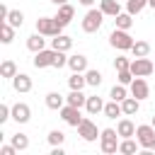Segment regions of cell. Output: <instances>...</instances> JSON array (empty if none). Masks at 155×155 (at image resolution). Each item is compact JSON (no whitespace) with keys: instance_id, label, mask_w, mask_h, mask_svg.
Wrapping results in <instances>:
<instances>
[{"instance_id":"836d02e7","label":"cell","mask_w":155,"mask_h":155,"mask_svg":"<svg viewBox=\"0 0 155 155\" xmlns=\"http://www.w3.org/2000/svg\"><path fill=\"white\" fill-rule=\"evenodd\" d=\"M145 5H148V0H128V2H126V12L138 15V12H143Z\"/></svg>"},{"instance_id":"5bb4252c","label":"cell","mask_w":155,"mask_h":155,"mask_svg":"<svg viewBox=\"0 0 155 155\" xmlns=\"http://www.w3.org/2000/svg\"><path fill=\"white\" fill-rule=\"evenodd\" d=\"M68 68H70L73 73H85V70H87V58H85L82 53L70 56V58H68Z\"/></svg>"},{"instance_id":"4316f807","label":"cell","mask_w":155,"mask_h":155,"mask_svg":"<svg viewBox=\"0 0 155 155\" xmlns=\"http://www.w3.org/2000/svg\"><path fill=\"white\" fill-rule=\"evenodd\" d=\"M0 75L12 80V78L17 75V65H15V61H10V58H7V61H2V63H0Z\"/></svg>"},{"instance_id":"ba28073f","label":"cell","mask_w":155,"mask_h":155,"mask_svg":"<svg viewBox=\"0 0 155 155\" xmlns=\"http://www.w3.org/2000/svg\"><path fill=\"white\" fill-rule=\"evenodd\" d=\"M61 119H63L68 126H75V128H78L85 116H80V107H73V104L65 102V107H61Z\"/></svg>"},{"instance_id":"3957f363","label":"cell","mask_w":155,"mask_h":155,"mask_svg":"<svg viewBox=\"0 0 155 155\" xmlns=\"http://www.w3.org/2000/svg\"><path fill=\"white\" fill-rule=\"evenodd\" d=\"M104 17H107V15H104L102 10H87V15L82 17V31H87V34L99 31V27H102Z\"/></svg>"},{"instance_id":"7402d4cb","label":"cell","mask_w":155,"mask_h":155,"mask_svg":"<svg viewBox=\"0 0 155 155\" xmlns=\"http://www.w3.org/2000/svg\"><path fill=\"white\" fill-rule=\"evenodd\" d=\"M121 114H124L121 102L111 99V102H107V104H104V116H107V119H116V116H121Z\"/></svg>"},{"instance_id":"60d3db41","label":"cell","mask_w":155,"mask_h":155,"mask_svg":"<svg viewBox=\"0 0 155 155\" xmlns=\"http://www.w3.org/2000/svg\"><path fill=\"white\" fill-rule=\"evenodd\" d=\"M78 2H80V5H85V7H92V5H94V0H78Z\"/></svg>"},{"instance_id":"6da1fadb","label":"cell","mask_w":155,"mask_h":155,"mask_svg":"<svg viewBox=\"0 0 155 155\" xmlns=\"http://www.w3.org/2000/svg\"><path fill=\"white\" fill-rule=\"evenodd\" d=\"M36 31L44 34V36H58L63 31V24L56 17H39L36 19Z\"/></svg>"},{"instance_id":"ffe728a7","label":"cell","mask_w":155,"mask_h":155,"mask_svg":"<svg viewBox=\"0 0 155 155\" xmlns=\"http://www.w3.org/2000/svg\"><path fill=\"white\" fill-rule=\"evenodd\" d=\"M46 107H48V109H56V111H61V107H65V99H63V94H61V92H48V94H46Z\"/></svg>"},{"instance_id":"5b68a950","label":"cell","mask_w":155,"mask_h":155,"mask_svg":"<svg viewBox=\"0 0 155 155\" xmlns=\"http://www.w3.org/2000/svg\"><path fill=\"white\" fill-rule=\"evenodd\" d=\"M153 70H155V61H150L148 56H140V58H133L131 61V73L136 78H148Z\"/></svg>"},{"instance_id":"7a4b0ae2","label":"cell","mask_w":155,"mask_h":155,"mask_svg":"<svg viewBox=\"0 0 155 155\" xmlns=\"http://www.w3.org/2000/svg\"><path fill=\"white\" fill-rule=\"evenodd\" d=\"M99 148H102V153H107V155L119 153V131L104 128L102 136H99Z\"/></svg>"},{"instance_id":"484cf974","label":"cell","mask_w":155,"mask_h":155,"mask_svg":"<svg viewBox=\"0 0 155 155\" xmlns=\"http://www.w3.org/2000/svg\"><path fill=\"white\" fill-rule=\"evenodd\" d=\"M65 102H68V104H73V107H85L87 97L82 94V90H70V94L65 97Z\"/></svg>"},{"instance_id":"74e56055","label":"cell","mask_w":155,"mask_h":155,"mask_svg":"<svg viewBox=\"0 0 155 155\" xmlns=\"http://www.w3.org/2000/svg\"><path fill=\"white\" fill-rule=\"evenodd\" d=\"M7 119H12V107H7V104H0V124H5Z\"/></svg>"},{"instance_id":"f546056e","label":"cell","mask_w":155,"mask_h":155,"mask_svg":"<svg viewBox=\"0 0 155 155\" xmlns=\"http://www.w3.org/2000/svg\"><path fill=\"white\" fill-rule=\"evenodd\" d=\"M85 85H87V80H85L82 73H73V75L68 78V87H70V90H82Z\"/></svg>"},{"instance_id":"8fae6325","label":"cell","mask_w":155,"mask_h":155,"mask_svg":"<svg viewBox=\"0 0 155 155\" xmlns=\"http://www.w3.org/2000/svg\"><path fill=\"white\" fill-rule=\"evenodd\" d=\"M12 119H15L17 124H27V121L31 119V109H29V104L17 102V104L12 107Z\"/></svg>"},{"instance_id":"d6986e66","label":"cell","mask_w":155,"mask_h":155,"mask_svg":"<svg viewBox=\"0 0 155 155\" xmlns=\"http://www.w3.org/2000/svg\"><path fill=\"white\" fill-rule=\"evenodd\" d=\"M99 10L107 15V17H116L121 12V5L116 0H99Z\"/></svg>"},{"instance_id":"cb8c5ba5","label":"cell","mask_w":155,"mask_h":155,"mask_svg":"<svg viewBox=\"0 0 155 155\" xmlns=\"http://www.w3.org/2000/svg\"><path fill=\"white\" fill-rule=\"evenodd\" d=\"M138 140H133V138H124L121 143H119V153H124V155H133V153H138Z\"/></svg>"},{"instance_id":"4fadbf2b","label":"cell","mask_w":155,"mask_h":155,"mask_svg":"<svg viewBox=\"0 0 155 155\" xmlns=\"http://www.w3.org/2000/svg\"><path fill=\"white\" fill-rule=\"evenodd\" d=\"M73 17H75V7H73V5H68V2H65V5H61V7H58V12H56V19H58L63 27H68Z\"/></svg>"},{"instance_id":"52a82bcc","label":"cell","mask_w":155,"mask_h":155,"mask_svg":"<svg viewBox=\"0 0 155 155\" xmlns=\"http://www.w3.org/2000/svg\"><path fill=\"white\" fill-rule=\"evenodd\" d=\"M56 56H58V51L56 48H41L39 53H34V68H48V65H53L56 63Z\"/></svg>"},{"instance_id":"d590c367","label":"cell","mask_w":155,"mask_h":155,"mask_svg":"<svg viewBox=\"0 0 155 155\" xmlns=\"http://www.w3.org/2000/svg\"><path fill=\"white\" fill-rule=\"evenodd\" d=\"M128 68H131V61H128L126 56H119V58L114 61V70H116V73H119V70H128Z\"/></svg>"},{"instance_id":"d6a6232c","label":"cell","mask_w":155,"mask_h":155,"mask_svg":"<svg viewBox=\"0 0 155 155\" xmlns=\"http://www.w3.org/2000/svg\"><path fill=\"white\" fill-rule=\"evenodd\" d=\"M12 145H15L17 150H27V148H29V136H27V133H15V136H12Z\"/></svg>"},{"instance_id":"7c38bea8","label":"cell","mask_w":155,"mask_h":155,"mask_svg":"<svg viewBox=\"0 0 155 155\" xmlns=\"http://www.w3.org/2000/svg\"><path fill=\"white\" fill-rule=\"evenodd\" d=\"M12 87H15V92L24 94V92L31 90V78H29L27 73H17V75L12 78Z\"/></svg>"},{"instance_id":"ab89813d","label":"cell","mask_w":155,"mask_h":155,"mask_svg":"<svg viewBox=\"0 0 155 155\" xmlns=\"http://www.w3.org/2000/svg\"><path fill=\"white\" fill-rule=\"evenodd\" d=\"M7 12H10V10H7V7H5V5H0V19H2V22H5V19H7Z\"/></svg>"},{"instance_id":"83f0119b","label":"cell","mask_w":155,"mask_h":155,"mask_svg":"<svg viewBox=\"0 0 155 155\" xmlns=\"http://www.w3.org/2000/svg\"><path fill=\"white\" fill-rule=\"evenodd\" d=\"M5 22H10V24H12L15 29H19V27L24 24V12H19V10H10V12H7V19H5Z\"/></svg>"},{"instance_id":"4dcf8cb0","label":"cell","mask_w":155,"mask_h":155,"mask_svg":"<svg viewBox=\"0 0 155 155\" xmlns=\"http://www.w3.org/2000/svg\"><path fill=\"white\" fill-rule=\"evenodd\" d=\"M85 80L90 87H99L102 85V73L99 70H85Z\"/></svg>"},{"instance_id":"e575fe53","label":"cell","mask_w":155,"mask_h":155,"mask_svg":"<svg viewBox=\"0 0 155 155\" xmlns=\"http://www.w3.org/2000/svg\"><path fill=\"white\" fill-rule=\"evenodd\" d=\"M63 140H65V133H63V131L53 128V131L48 133V143H51V145H63Z\"/></svg>"},{"instance_id":"1f68e13d","label":"cell","mask_w":155,"mask_h":155,"mask_svg":"<svg viewBox=\"0 0 155 155\" xmlns=\"http://www.w3.org/2000/svg\"><path fill=\"white\" fill-rule=\"evenodd\" d=\"M109 97H111V99H116V102H124V99L128 97L126 85H121V82H119V85H114V87H111V92H109Z\"/></svg>"},{"instance_id":"f1b7e54d","label":"cell","mask_w":155,"mask_h":155,"mask_svg":"<svg viewBox=\"0 0 155 155\" xmlns=\"http://www.w3.org/2000/svg\"><path fill=\"white\" fill-rule=\"evenodd\" d=\"M131 53H133V58L148 56V53H150V44H148V41H136V44L131 46Z\"/></svg>"},{"instance_id":"ee69618b","label":"cell","mask_w":155,"mask_h":155,"mask_svg":"<svg viewBox=\"0 0 155 155\" xmlns=\"http://www.w3.org/2000/svg\"><path fill=\"white\" fill-rule=\"evenodd\" d=\"M150 150H153V153H155V140H153V145H150Z\"/></svg>"},{"instance_id":"d4e9b609","label":"cell","mask_w":155,"mask_h":155,"mask_svg":"<svg viewBox=\"0 0 155 155\" xmlns=\"http://www.w3.org/2000/svg\"><path fill=\"white\" fill-rule=\"evenodd\" d=\"M12 39H15V27L10 22H2L0 24V41L2 44H12Z\"/></svg>"},{"instance_id":"b9f144b4","label":"cell","mask_w":155,"mask_h":155,"mask_svg":"<svg viewBox=\"0 0 155 155\" xmlns=\"http://www.w3.org/2000/svg\"><path fill=\"white\" fill-rule=\"evenodd\" d=\"M51 2H53V5H56V7H61V5H65V2H68V0H51Z\"/></svg>"},{"instance_id":"30bf717a","label":"cell","mask_w":155,"mask_h":155,"mask_svg":"<svg viewBox=\"0 0 155 155\" xmlns=\"http://www.w3.org/2000/svg\"><path fill=\"white\" fill-rule=\"evenodd\" d=\"M131 87V94L136 97V99H148V94H150V87H148V82H145V78H133V82L128 85Z\"/></svg>"},{"instance_id":"9a60e30c","label":"cell","mask_w":155,"mask_h":155,"mask_svg":"<svg viewBox=\"0 0 155 155\" xmlns=\"http://www.w3.org/2000/svg\"><path fill=\"white\" fill-rule=\"evenodd\" d=\"M116 131H119L121 138H133V136H136V124H133L131 119H121V121L116 124Z\"/></svg>"},{"instance_id":"8d00e7d4","label":"cell","mask_w":155,"mask_h":155,"mask_svg":"<svg viewBox=\"0 0 155 155\" xmlns=\"http://www.w3.org/2000/svg\"><path fill=\"white\" fill-rule=\"evenodd\" d=\"M133 78H136V75L131 73V68H128V70H119V82H121V85H131Z\"/></svg>"},{"instance_id":"f35d334b","label":"cell","mask_w":155,"mask_h":155,"mask_svg":"<svg viewBox=\"0 0 155 155\" xmlns=\"http://www.w3.org/2000/svg\"><path fill=\"white\" fill-rule=\"evenodd\" d=\"M17 153V148L10 143V145H0V155H15Z\"/></svg>"},{"instance_id":"e0dca14e","label":"cell","mask_w":155,"mask_h":155,"mask_svg":"<svg viewBox=\"0 0 155 155\" xmlns=\"http://www.w3.org/2000/svg\"><path fill=\"white\" fill-rule=\"evenodd\" d=\"M27 48L29 51H34V53H39L41 48H46V39H44V34H31L29 39H27Z\"/></svg>"},{"instance_id":"603a6c76","label":"cell","mask_w":155,"mask_h":155,"mask_svg":"<svg viewBox=\"0 0 155 155\" xmlns=\"http://www.w3.org/2000/svg\"><path fill=\"white\" fill-rule=\"evenodd\" d=\"M114 22H116V29H131L133 27V15L131 12H119L114 17Z\"/></svg>"},{"instance_id":"9c48e42d","label":"cell","mask_w":155,"mask_h":155,"mask_svg":"<svg viewBox=\"0 0 155 155\" xmlns=\"http://www.w3.org/2000/svg\"><path fill=\"white\" fill-rule=\"evenodd\" d=\"M136 140L140 143V148H150L153 145V140H155V128H153V124L148 126H136Z\"/></svg>"},{"instance_id":"8992f818","label":"cell","mask_w":155,"mask_h":155,"mask_svg":"<svg viewBox=\"0 0 155 155\" xmlns=\"http://www.w3.org/2000/svg\"><path fill=\"white\" fill-rule=\"evenodd\" d=\"M78 136H80L82 140L92 143V140H97V138L102 136V131H97V124H94L92 119H82L80 126H78Z\"/></svg>"},{"instance_id":"ac0fdd59","label":"cell","mask_w":155,"mask_h":155,"mask_svg":"<svg viewBox=\"0 0 155 155\" xmlns=\"http://www.w3.org/2000/svg\"><path fill=\"white\" fill-rule=\"evenodd\" d=\"M70 46H73V39L65 34H58L51 39V48H56V51H70Z\"/></svg>"},{"instance_id":"7bdbcfd3","label":"cell","mask_w":155,"mask_h":155,"mask_svg":"<svg viewBox=\"0 0 155 155\" xmlns=\"http://www.w3.org/2000/svg\"><path fill=\"white\" fill-rule=\"evenodd\" d=\"M148 5H150V7H153V10H155V0H148Z\"/></svg>"},{"instance_id":"277c9868","label":"cell","mask_w":155,"mask_h":155,"mask_svg":"<svg viewBox=\"0 0 155 155\" xmlns=\"http://www.w3.org/2000/svg\"><path fill=\"white\" fill-rule=\"evenodd\" d=\"M109 44H111L114 48H119V51H131V46H133L136 41H133V36L128 34V29H114L111 36H109Z\"/></svg>"},{"instance_id":"44dd1931","label":"cell","mask_w":155,"mask_h":155,"mask_svg":"<svg viewBox=\"0 0 155 155\" xmlns=\"http://www.w3.org/2000/svg\"><path fill=\"white\" fill-rule=\"evenodd\" d=\"M85 109H87V114H99V111H104V102H102V97H97V94L87 97Z\"/></svg>"},{"instance_id":"f6af8a7d","label":"cell","mask_w":155,"mask_h":155,"mask_svg":"<svg viewBox=\"0 0 155 155\" xmlns=\"http://www.w3.org/2000/svg\"><path fill=\"white\" fill-rule=\"evenodd\" d=\"M153 128H155V116H153Z\"/></svg>"},{"instance_id":"2e32d148","label":"cell","mask_w":155,"mask_h":155,"mask_svg":"<svg viewBox=\"0 0 155 155\" xmlns=\"http://www.w3.org/2000/svg\"><path fill=\"white\" fill-rule=\"evenodd\" d=\"M121 109H124V114H126V116H136V114H138V109H140V99H136V97L131 94V97H126V99L121 102Z\"/></svg>"}]
</instances>
